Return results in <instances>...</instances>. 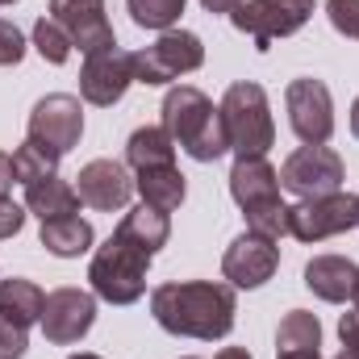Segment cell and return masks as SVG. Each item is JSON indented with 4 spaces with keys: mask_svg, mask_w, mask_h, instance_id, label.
Here are the masks:
<instances>
[{
    "mask_svg": "<svg viewBox=\"0 0 359 359\" xmlns=\"http://www.w3.org/2000/svg\"><path fill=\"white\" fill-rule=\"evenodd\" d=\"M151 313L176 339L213 343L234 330L238 297L222 280H180V284H159L151 292Z\"/></svg>",
    "mask_w": 359,
    "mask_h": 359,
    "instance_id": "cell-1",
    "label": "cell"
},
{
    "mask_svg": "<svg viewBox=\"0 0 359 359\" xmlns=\"http://www.w3.org/2000/svg\"><path fill=\"white\" fill-rule=\"evenodd\" d=\"M163 130L196 163H213V159H222L230 151V138H226V126H222V109L192 84H180V88H172L163 96Z\"/></svg>",
    "mask_w": 359,
    "mask_h": 359,
    "instance_id": "cell-2",
    "label": "cell"
},
{
    "mask_svg": "<svg viewBox=\"0 0 359 359\" xmlns=\"http://www.w3.org/2000/svg\"><path fill=\"white\" fill-rule=\"evenodd\" d=\"M230 196L238 201L247 230L264 234V238H284L288 234V205L280 201V172L271 168L264 155L255 159H238L230 172Z\"/></svg>",
    "mask_w": 359,
    "mask_h": 359,
    "instance_id": "cell-3",
    "label": "cell"
},
{
    "mask_svg": "<svg viewBox=\"0 0 359 359\" xmlns=\"http://www.w3.org/2000/svg\"><path fill=\"white\" fill-rule=\"evenodd\" d=\"M217 109H222V126H226L230 151H234L238 159L268 155V147L276 142V121H271L268 92L259 88L255 80L230 84Z\"/></svg>",
    "mask_w": 359,
    "mask_h": 359,
    "instance_id": "cell-4",
    "label": "cell"
},
{
    "mask_svg": "<svg viewBox=\"0 0 359 359\" xmlns=\"http://www.w3.org/2000/svg\"><path fill=\"white\" fill-rule=\"evenodd\" d=\"M147 268H151V255H142L138 247L113 234L104 247H96L88 264L92 292L109 305H134L147 292Z\"/></svg>",
    "mask_w": 359,
    "mask_h": 359,
    "instance_id": "cell-5",
    "label": "cell"
},
{
    "mask_svg": "<svg viewBox=\"0 0 359 359\" xmlns=\"http://www.w3.org/2000/svg\"><path fill=\"white\" fill-rule=\"evenodd\" d=\"M201 63H205L201 38L188 34V29H168V34H159L155 46H147V50L134 55V80L159 88V84H172L180 76L196 72Z\"/></svg>",
    "mask_w": 359,
    "mask_h": 359,
    "instance_id": "cell-6",
    "label": "cell"
},
{
    "mask_svg": "<svg viewBox=\"0 0 359 359\" xmlns=\"http://www.w3.org/2000/svg\"><path fill=\"white\" fill-rule=\"evenodd\" d=\"M80 134H84V109L76 96L67 92H50L34 104L29 113V126H25V138L50 155H67L72 147H80Z\"/></svg>",
    "mask_w": 359,
    "mask_h": 359,
    "instance_id": "cell-7",
    "label": "cell"
},
{
    "mask_svg": "<svg viewBox=\"0 0 359 359\" xmlns=\"http://www.w3.org/2000/svg\"><path fill=\"white\" fill-rule=\"evenodd\" d=\"M309 17H313V0H243L230 13L234 29L251 34L255 50H268L276 38L297 34Z\"/></svg>",
    "mask_w": 359,
    "mask_h": 359,
    "instance_id": "cell-8",
    "label": "cell"
},
{
    "mask_svg": "<svg viewBox=\"0 0 359 359\" xmlns=\"http://www.w3.org/2000/svg\"><path fill=\"white\" fill-rule=\"evenodd\" d=\"M359 226V196L355 192H330V196H313L288 209V234L297 243H322L334 238L343 230Z\"/></svg>",
    "mask_w": 359,
    "mask_h": 359,
    "instance_id": "cell-9",
    "label": "cell"
},
{
    "mask_svg": "<svg viewBox=\"0 0 359 359\" xmlns=\"http://www.w3.org/2000/svg\"><path fill=\"white\" fill-rule=\"evenodd\" d=\"M284 104H288V126L305 147H326L334 134V100L330 88L313 76H301L284 88Z\"/></svg>",
    "mask_w": 359,
    "mask_h": 359,
    "instance_id": "cell-10",
    "label": "cell"
},
{
    "mask_svg": "<svg viewBox=\"0 0 359 359\" xmlns=\"http://www.w3.org/2000/svg\"><path fill=\"white\" fill-rule=\"evenodd\" d=\"M280 188H288L301 201L330 196L343 188V159L330 147H301L284 159L280 168Z\"/></svg>",
    "mask_w": 359,
    "mask_h": 359,
    "instance_id": "cell-11",
    "label": "cell"
},
{
    "mask_svg": "<svg viewBox=\"0 0 359 359\" xmlns=\"http://www.w3.org/2000/svg\"><path fill=\"white\" fill-rule=\"evenodd\" d=\"M134 84V55L121 50L117 42L113 46H100L84 55V67H80V96L96 104V109H109L117 104Z\"/></svg>",
    "mask_w": 359,
    "mask_h": 359,
    "instance_id": "cell-12",
    "label": "cell"
},
{
    "mask_svg": "<svg viewBox=\"0 0 359 359\" xmlns=\"http://www.w3.org/2000/svg\"><path fill=\"white\" fill-rule=\"evenodd\" d=\"M96 322V297L84 288H55L46 292V305H42V334L55 343V347H72L80 343Z\"/></svg>",
    "mask_w": 359,
    "mask_h": 359,
    "instance_id": "cell-13",
    "label": "cell"
},
{
    "mask_svg": "<svg viewBox=\"0 0 359 359\" xmlns=\"http://www.w3.org/2000/svg\"><path fill=\"white\" fill-rule=\"evenodd\" d=\"M276 268H280V247L255 230L238 234L222 255V276L230 280V288H259L276 276Z\"/></svg>",
    "mask_w": 359,
    "mask_h": 359,
    "instance_id": "cell-14",
    "label": "cell"
},
{
    "mask_svg": "<svg viewBox=\"0 0 359 359\" xmlns=\"http://www.w3.org/2000/svg\"><path fill=\"white\" fill-rule=\"evenodd\" d=\"M50 17L63 25V34L72 38V46H80L84 55L113 46V25L104 17V0H50Z\"/></svg>",
    "mask_w": 359,
    "mask_h": 359,
    "instance_id": "cell-15",
    "label": "cell"
},
{
    "mask_svg": "<svg viewBox=\"0 0 359 359\" xmlns=\"http://www.w3.org/2000/svg\"><path fill=\"white\" fill-rule=\"evenodd\" d=\"M80 184H76V192H80V201L88 205V209H100V213H113V209H126V201L134 196V180L126 172V163H117V159H92L80 168Z\"/></svg>",
    "mask_w": 359,
    "mask_h": 359,
    "instance_id": "cell-16",
    "label": "cell"
},
{
    "mask_svg": "<svg viewBox=\"0 0 359 359\" xmlns=\"http://www.w3.org/2000/svg\"><path fill=\"white\" fill-rule=\"evenodd\" d=\"M355 284H359V268L347 259V255H318L305 264V288L330 305L339 301H351L355 297Z\"/></svg>",
    "mask_w": 359,
    "mask_h": 359,
    "instance_id": "cell-17",
    "label": "cell"
},
{
    "mask_svg": "<svg viewBox=\"0 0 359 359\" xmlns=\"http://www.w3.org/2000/svg\"><path fill=\"white\" fill-rule=\"evenodd\" d=\"M117 238H126L130 247H138L142 255H151L155 259V251L159 247H168V234H172V222H168V213L163 209H155V205H134L121 222H117V230H113Z\"/></svg>",
    "mask_w": 359,
    "mask_h": 359,
    "instance_id": "cell-18",
    "label": "cell"
},
{
    "mask_svg": "<svg viewBox=\"0 0 359 359\" xmlns=\"http://www.w3.org/2000/svg\"><path fill=\"white\" fill-rule=\"evenodd\" d=\"M80 205L84 201H80L76 184H67V180H59V176H46V180H38V184L25 188V209L34 217H42V222L72 217V213H80Z\"/></svg>",
    "mask_w": 359,
    "mask_h": 359,
    "instance_id": "cell-19",
    "label": "cell"
},
{
    "mask_svg": "<svg viewBox=\"0 0 359 359\" xmlns=\"http://www.w3.org/2000/svg\"><path fill=\"white\" fill-rule=\"evenodd\" d=\"M126 163H130L134 172L176 163V142H172V134H168L163 126H142V130H134L130 142H126Z\"/></svg>",
    "mask_w": 359,
    "mask_h": 359,
    "instance_id": "cell-20",
    "label": "cell"
},
{
    "mask_svg": "<svg viewBox=\"0 0 359 359\" xmlns=\"http://www.w3.org/2000/svg\"><path fill=\"white\" fill-rule=\"evenodd\" d=\"M42 247L50 251V255H59V259H76V255H84L92 247V226L80 217V213H72V217H55V222H42Z\"/></svg>",
    "mask_w": 359,
    "mask_h": 359,
    "instance_id": "cell-21",
    "label": "cell"
},
{
    "mask_svg": "<svg viewBox=\"0 0 359 359\" xmlns=\"http://www.w3.org/2000/svg\"><path fill=\"white\" fill-rule=\"evenodd\" d=\"M42 305H46V297H42V288L34 284V280H0V313L8 318V322H17V326H34V322H42Z\"/></svg>",
    "mask_w": 359,
    "mask_h": 359,
    "instance_id": "cell-22",
    "label": "cell"
},
{
    "mask_svg": "<svg viewBox=\"0 0 359 359\" xmlns=\"http://www.w3.org/2000/svg\"><path fill=\"white\" fill-rule=\"evenodd\" d=\"M318 347H322V322L309 309H292V313L280 318L276 355H305V351H318Z\"/></svg>",
    "mask_w": 359,
    "mask_h": 359,
    "instance_id": "cell-23",
    "label": "cell"
},
{
    "mask_svg": "<svg viewBox=\"0 0 359 359\" xmlns=\"http://www.w3.org/2000/svg\"><path fill=\"white\" fill-rule=\"evenodd\" d=\"M134 188L142 192V201L147 205H155V209H163V213H172L184 205V176H180L176 163H168V168H147V172H138L134 180Z\"/></svg>",
    "mask_w": 359,
    "mask_h": 359,
    "instance_id": "cell-24",
    "label": "cell"
},
{
    "mask_svg": "<svg viewBox=\"0 0 359 359\" xmlns=\"http://www.w3.org/2000/svg\"><path fill=\"white\" fill-rule=\"evenodd\" d=\"M13 176L17 184H38V180L46 176H59V155H50V151H42V147H34L29 138L13 151Z\"/></svg>",
    "mask_w": 359,
    "mask_h": 359,
    "instance_id": "cell-25",
    "label": "cell"
},
{
    "mask_svg": "<svg viewBox=\"0 0 359 359\" xmlns=\"http://www.w3.org/2000/svg\"><path fill=\"white\" fill-rule=\"evenodd\" d=\"M126 4H130L134 25L168 34V29L180 21V13H184V4H188V0H126Z\"/></svg>",
    "mask_w": 359,
    "mask_h": 359,
    "instance_id": "cell-26",
    "label": "cell"
},
{
    "mask_svg": "<svg viewBox=\"0 0 359 359\" xmlns=\"http://www.w3.org/2000/svg\"><path fill=\"white\" fill-rule=\"evenodd\" d=\"M34 50H38L46 63L63 67V63L72 59V38L63 34V25H59L55 17H38V21H34Z\"/></svg>",
    "mask_w": 359,
    "mask_h": 359,
    "instance_id": "cell-27",
    "label": "cell"
},
{
    "mask_svg": "<svg viewBox=\"0 0 359 359\" xmlns=\"http://www.w3.org/2000/svg\"><path fill=\"white\" fill-rule=\"evenodd\" d=\"M326 17L343 38L359 42V0H326Z\"/></svg>",
    "mask_w": 359,
    "mask_h": 359,
    "instance_id": "cell-28",
    "label": "cell"
},
{
    "mask_svg": "<svg viewBox=\"0 0 359 359\" xmlns=\"http://www.w3.org/2000/svg\"><path fill=\"white\" fill-rule=\"evenodd\" d=\"M21 59H25V38L13 21L0 17V67H17Z\"/></svg>",
    "mask_w": 359,
    "mask_h": 359,
    "instance_id": "cell-29",
    "label": "cell"
},
{
    "mask_svg": "<svg viewBox=\"0 0 359 359\" xmlns=\"http://www.w3.org/2000/svg\"><path fill=\"white\" fill-rule=\"evenodd\" d=\"M25 347H29L25 326L8 322V318L0 313V359H21V355H25Z\"/></svg>",
    "mask_w": 359,
    "mask_h": 359,
    "instance_id": "cell-30",
    "label": "cell"
},
{
    "mask_svg": "<svg viewBox=\"0 0 359 359\" xmlns=\"http://www.w3.org/2000/svg\"><path fill=\"white\" fill-rule=\"evenodd\" d=\"M21 226H25V209H21L17 201L0 196V238H13V234H21Z\"/></svg>",
    "mask_w": 359,
    "mask_h": 359,
    "instance_id": "cell-31",
    "label": "cell"
},
{
    "mask_svg": "<svg viewBox=\"0 0 359 359\" xmlns=\"http://www.w3.org/2000/svg\"><path fill=\"white\" fill-rule=\"evenodd\" d=\"M13 159H8V155H4V151H0V196H8V188H13Z\"/></svg>",
    "mask_w": 359,
    "mask_h": 359,
    "instance_id": "cell-32",
    "label": "cell"
},
{
    "mask_svg": "<svg viewBox=\"0 0 359 359\" xmlns=\"http://www.w3.org/2000/svg\"><path fill=\"white\" fill-rule=\"evenodd\" d=\"M201 4H205V13H226V17H230L243 0H201Z\"/></svg>",
    "mask_w": 359,
    "mask_h": 359,
    "instance_id": "cell-33",
    "label": "cell"
},
{
    "mask_svg": "<svg viewBox=\"0 0 359 359\" xmlns=\"http://www.w3.org/2000/svg\"><path fill=\"white\" fill-rule=\"evenodd\" d=\"M217 359H251V351H243V347H226V351H217Z\"/></svg>",
    "mask_w": 359,
    "mask_h": 359,
    "instance_id": "cell-34",
    "label": "cell"
},
{
    "mask_svg": "<svg viewBox=\"0 0 359 359\" xmlns=\"http://www.w3.org/2000/svg\"><path fill=\"white\" fill-rule=\"evenodd\" d=\"M351 134L359 138V96H355V104H351Z\"/></svg>",
    "mask_w": 359,
    "mask_h": 359,
    "instance_id": "cell-35",
    "label": "cell"
},
{
    "mask_svg": "<svg viewBox=\"0 0 359 359\" xmlns=\"http://www.w3.org/2000/svg\"><path fill=\"white\" fill-rule=\"evenodd\" d=\"M276 359H322V351H305V355H276Z\"/></svg>",
    "mask_w": 359,
    "mask_h": 359,
    "instance_id": "cell-36",
    "label": "cell"
},
{
    "mask_svg": "<svg viewBox=\"0 0 359 359\" xmlns=\"http://www.w3.org/2000/svg\"><path fill=\"white\" fill-rule=\"evenodd\" d=\"M334 359H355V351H347V347H343V351H339Z\"/></svg>",
    "mask_w": 359,
    "mask_h": 359,
    "instance_id": "cell-37",
    "label": "cell"
},
{
    "mask_svg": "<svg viewBox=\"0 0 359 359\" xmlns=\"http://www.w3.org/2000/svg\"><path fill=\"white\" fill-rule=\"evenodd\" d=\"M72 359H100V355H92V351H80V355H72Z\"/></svg>",
    "mask_w": 359,
    "mask_h": 359,
    "instance_id": "cell-38",
    "label": "cell"
},
{
    "mask_svg": "<svg viewBox=\"0 0 359 359\" xmlns=\"http://www.w3.org/2000/svg\"><path fill=\"white\" fill-rule=\"evenodd\" d=\"M351 301H355V309H359V284H355V297H351Z\"/></svg>",
    "mask_w": 359,
    "mask_h": 359,
    "instance_id": "cell-39",
    "label": "cell"
},
{
    "mask_svg": "<svg viewBox=\"0 0 359 359\" xmlns=\"http://www.w3.org/2000/svg\"><path fill=\"white\" fill-rule=\"evenodd\" d=\"M347 351H355V359H359V343H355V347H347Z\"/></svg>",
    "mask_w": 359,
    "mask_h": 359,
    "instance_id": "cell-40",
    "label": "cell"
},
{
    "mask_svg": "<svg viewBox=\"0 0 359 359\" xmlns=\"http://www.w3.org/2000/svg\"><path fill=\"white\" fill-rule=\"evenodd\" d=\"M0 4H17V0H0Z\"/></svg>",
    "mask_w": 359,
    "mask_h": 359,
    "instance_id": "cell-41",
    "label": "cell"
},
{
    "mask_svg": "<svg viewBox=\"0 0 359 359\" xmlns=\"http://www.w3.org/2000/svg\"><path fill=\"white\" fill-rule=\"evenodd\" d=\"M188 359H196V355H188Z\"/></svg>",
    "mask_w": 359,
    "mask_h": 359,
    "instance_id": "cell-42",
    "label": "cell"
}]
</instances>
